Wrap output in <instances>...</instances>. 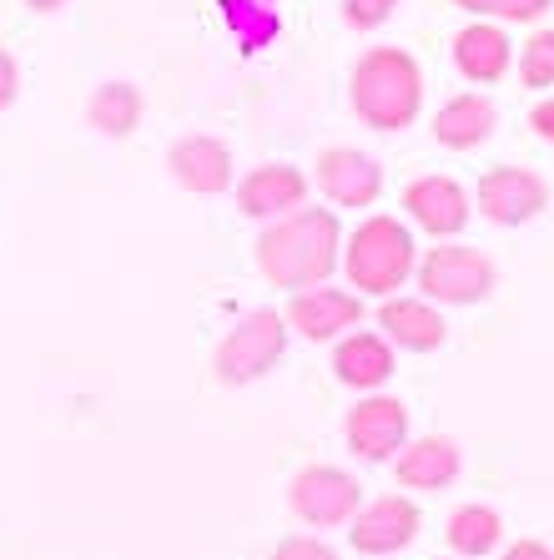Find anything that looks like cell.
<instances>
[{
	"label": "cell",
	"instance_id": "cell-1",
	"mask_svg": "<svg viewBox=\"0 0 554 560\" xmlns=\"http://www.w3.org/2000/svg\"><path fill=\"white\" fill-rule=\"evenodd\" d=\"M343 262V228L328 208H297L272 218L258 237V268L272 288H318Z\"/></svg>",
	"mask_w": 554,
	"mask_h": 560
},
{
	"label": "cell",
	"instance_id": "cell-2",
	"mask_svg": "<svg viewBox=\"0 0 554 560\" xmlns=\"http://www.w3.org/2000/svg\"><path fill=\"white\" fill-rule=\"evenodd\" d=\"M424 106V71L399 46H374L353 66V112L374 131H403Z\"/></svg>",
	"mask_w": 554,
	"mask_h": 560
},
{
	"label": "cell",
	"instance_id": "cell-3",
	"mask_svg": "<svg viewBox=\"0 0 554 560\" xmlns=\"http://www.w3.org/2000/svg\"><path fill=\"white\" fill-rule=\"evenodd\" d=\"M343 268H349V283L358 293H374V299H393V288H403V278L419 268V248H413V233L399 218H363L353 228L349 248H343Z\"/></svg>",
	"mask_w": 554,
	"mask_h": 560
},
{
	"label": "cell",
	"instance_id": "cell-4",
	"mask_svg": "<svg viewBox=\"0 0 554 560\" xmlns=\"http://www.w3.org/2000/svg\"><path fill=\"white\" fill-rule=\"evenodd\" d=\"M419 288L428 303H479L494 293V262L464 243H438L419 258Z\"/></svg>",
	"mask_w": 554,
	"mask_h": 560
},
{
	"label": "cell",
	"instance_id": "cell-5",
	"mask_svg": "<svg viewBox=\"0 0 554 560\" xmlns=\"http://www.w3.org/2000/svg\"><path fill=\"white\" fill-rule=\"evenodd\" d=\"M283 349H287V318H278L272 308H258L217 343L212 364H217L222 384H252L283 359Z\"/></svg>",
	"mask_w": 554,
	"mask_h": 560
},
{
	"label": "cell",
	"instance_id": "cell-6",
	"mask_svg": "<svg viewBox=\"0 0 554 560\" xmlns=\"http://www.w3.org/2000/svg\"><path fill=\"white\" fill-rule=\"evenodd\" d=\"M287 500H293L297 521H308V525H318L322 530V525H349L353 515H358L363 485L353 480L349 469H338V465H308L293 480Z\"/></svg>",
	"mask_w": 554,
	"mask_h": 560
},
{
	"label": "cell",
	"instance_id": "cell-7",
	"mask_svg": "<svg viewBox=\"0 0 554 560\" xmlns=\"http://www.w3.org/2000/svg\"><path fill=\"white\" fill-rule=\"evenodd\" d=\"M550 208V187L540 172L529 167H490L479 177V212L499 228H519V222L540 218Z\"/></svg>",
	"mask_w": 554,
	"mask_h": 560
},
{
	"label": "cell",
	"instance_id": "cell-8",
	"mask_svg": "<svg viewBox=\"0 0 554 560\" xmlns=\"http://www.w3.org/2000/svg\"><path fill=\"white\" fill-rule=\"evenodd\" d=\"M343 434H349V450L358 459H393L409 444V409L388 394H374V399H358L343 419Z\"/></svg>",
	"mask_w": 554,
	"mask_h": 560
},
{
	"label": "cell",
	"instance_id": "cell-9",
	"mask_svg": "<svg viewBox=\"0 0 554 560\" xmlns=\"http://www.w3.org/2000/svg\"><path fill=\"white\" fill-rule=\"evenodd\" d=\"M318 187L338 208H374L384 192V167L358 147H328L318 156Z\"/></svg>",
	"mask_w": 554,
	"mask_h": 560
},
{
	"label": "cell",
	"instance_id": "cell-10",
	"mask_svg": "<svg viewBox=\"0 0 554 560\" xmlns=\"http://www.w3.org/2000/svg\"><path fill=\"white\" fill-rule=\"evenodd\" d=\"M167 167H172V177L197 197H217L233 187V152H227L222 137H207V131H192V137L172 142Z\"/></svg>",
	"mask_w": 554,
	"mask_h": 560
},
{
	"label": "cell",
	"instance_id": "cell-11",
	"mask_svg": "<svg viewBox=\"0 0 554 560\" xmlns=\"http://www.w3.org/2000/svg\"><path fill=\"white\" fill-rule=\"evenodd\" d=\"M308 202V177L293 167V162H262V167H252L237 183V208L247 212V218H287V212H297Z\"/></svg>",
	"mask_w": 554,
	"mask_h": 560
},
{
	"label": "cell",
	"instance_id": "cell-12",
	"mask_svg": "<svg viewBox=\"0 0 554 560\" xmlns=\"http://www.w3.org/2000/svg\"><path fill=\"white\" fill-rule=\"evenodd\" d=\"M413 535H419V510L403 495L374 500V505H363L349 521V540L363 556H393V550L413 546Z\"/></svg>",
	"mask_w": 554,
	"mask_h": 560
},
{
	"label": "cell",
	"instance_id": "cell-13",
	"mask_svg": "<svg viewBox=\"0 0 554 560\" xmlns=\"http://www.w3.org/2000/svg\"><path fill=\"white\" fill-rule=\"evenodd\" d=\"M363 318V303L358 293H343V288H303L293 293L287 303V328H297L303 339L322 343V339H338L343 328H353Z\"/></svg>",
	"mask_w": 554,
	"mask_h": 560
},
{
	"label": "cell",
	"instance_id": "cell-14",
	"mask_svg": "<svg viewBox=\"0 0 554 560\" xmlns=\"http://www.w3.org/2000/svg\"><path fill=\"white\" fill-rule=\"evenodd\" d=\"M403 208L434 237H453L469 228V192L453 177H419V183H409Z\"/></svg>",
	"mask_w": 554,
	"mask_h": 560
},
{
	"label": "cell",
	"instance_id": "cell-15",
	"mask_svg": "<svg viewBox=\"0 0 554 560\" xmlns=\"http://www.w3.org/2000/svg\"><path fill=\"white\" fill-rule=\"evenodd\" d=\"M453 66H459L464 81L490 86V81H499L515 66V46H509L499 21H474V26H464L453 36Z\"/></svg>",
	"mask_w": 554,
	"mask_h": 560
},
{
	"label": "cell",
	"instance_id": "cell-16",
	"mask_svg": "<svg viewBox=\"0 0 554 560\" xmlns=\"http://www.w3.org/2000/svg\"><path fill=\"white\" fill-rule=\"evenodd\" d=\"M378 328H384L388 343L399 349H413V353H428L444 343V313L434 308L428 299H384L378 308Z\"/></svg>",
	"mask_w": 554,
	"mask_h": 560
},
{
	"label": "cell",
	"instance_id": "cell-17",
	"mask_svg": "<svg viewBox=\"0 0 554 560\" xmlns=\"http://www.w3.org/2000/svg\"><path fill=\"white\" fill-rule=\"evenodd\" d=\"M494 127H499V106L490 102V96H453V102L438 106L434 117V137L444 147H453V152H469V147H484L494 137Z\"/></svg>",
	"mask_w": 554,
	"mask_h": 560
},
{
	"label": "cell",
	"instance_id": "cell-18",
	"mask_svg": "<svg viewBox=\"0 0 554 560\" xmlns=\"http://www.w3.org/2000/svg\"><path fill=\"white\" fill-rule=\"evenodd\" d=\"M399 480L409 485V490H444V485L459 480V469H464V459H459V444L453 440H438V434H428V440H413L399 450Z\"/></svg>",
	"mask_w": 554,
	"mask_h": 560
},
{
	"label": "cell",
	"instance_id": "cell-19",
	"mask_svg": "<svg viewBox=\"0 0 554 560\" xmlns=\"http://www.w3.org/2000/svg\"><path fill=\"white\" fill-rule=\"evenodd\" d=\"M333 369L349 389H378L393 374V349H388L384 334H349L333 349Z\"/></svg>",
	"mask_w": 554,
	"mask_h": 560
},
{
	"label": "cell",
	"instance_id": "cell-20",
	"mask_svg": "<svg viewBox=\"0 0 554 560\" xmlns=\"http://www.w3.org/2000/svg\"><path fill=\"white\" fill-rule=\"evenodd\" d=\"M86 121L102 131V137H131L137 121H142V92H137L131 81H106V86L91 92Z\"/></svg>",
	"mask_w": 554,
	"mask_h": 560
},
{
	"label": "cell",
	"instance_id": "cell-21",
	"mask_svg": "<svg viewBox=\"0 0 554 560\" xmlns=\"http://www.w3.org/2000/svg\"><path fill=\"white\" fill-rule=\"evenodd\" d=\"M222 21H227V31L243 40L247 51H262L283 31L278 0H222Z\"/></svg>",
	"mask_w": 554,
	"mask_h": 560
},
{
	"label": "cell",
	"instance_id": "cell-22",
	"mask_svg": "<svg viewBox=\"0 0 554 560\" xmlns=\"http://www.w3.org/2000/svg\"><path fill=\"white\" fill-rule=\"evenodd\" d=\"M499 535H504V521L494 515L490 505H464V510H453V521H449V546L459 550V556H490V550L499 546Z\"/></svg>",
	"mask_w": 554,
	"mask_h": 560
},
{
	"label": "cell",
	"instance_id": "cell-23",
	"mask_svg": "<svg viewBox=\"0 0 554 560\" xmlns=\"http://www.w3.org/2000/svg\"><path fill=\"white\" fill-rule=\"evenodd\" d=\"M519 81L529 92H550L554 86V31H534L519 51Z\"/></svg>",
	"mask_w": 554,
	"mask_h": 560
},
{
	"label": "cell",
	"instance_id": "cell-24",
	"mask_svg": "<svg viewBox=\"0 0 554 560\" xmlns=\"http://www.w3.org/2000/svg\"><path fill=\"white\" fill-rule=\"evenodd\" d=\"M459 11L474 21H499V26H519V21H540L554 0H453Z\"/></svg>",
	"mask_w": 554,
	"mask_h": 560
},
{
	"label": "cell",
	"instance_id": "cell-25",
	"mask_svg": "<svg viewBox=\"0 0 554 560\" xmlns=\"http://www.w3.org/2000/svg\"><path fill=\"white\" fill-rule=\"evenodd\" d=\"M393 5L399 0H343V21H349L353 31H378L393 15Z\"/></svg>",
	"mask_w": 554,
	"mask_h": 560
},
{
	"label": "cell",
	"instance_id": "cell-26",
	"mask_svg": "<svg viewBox=\"0 0 554 560\" xmlns=\"http://www.w3.org/2000/svg\"><path fill=\"white\" fill-rule=\"evenodd\" d=\"M272 560H338V556H333V546H322L313 535H293V540H283V546L272 550Z\"/></svg>",
	"mask_w": 554,
	"mask_h": 560
},
{
	"label": "cell",
	"instance_id": "cell-27",
	"mask_svg": "<svg viewBox=\"0 0 554 560\" xmlns=\"http://www.w3.org/2000/svg\"><path fill=\"white\" fill-rule=\"evenodd\" d=\"M15 92H21V71H15V56L0 51V112L15 102Z\"/></svg>",
	"mask_w": 554,
	"mask_h": 560
},
{
	"label": "cell",
	"instance_id": "cell-28",
	"mask_svg": "<svg viewBox=\"0 0 554 560\" xmlns=\"http://www.w3.org/2000/svg\"><path fill=\"white\" fill-rule=\"evenodd\" d=\"M529 127H534V137H540V142L554 147V96H544V102L529 112Z\"/></svg>",
	"mask_w": 554,
	"mask_h": 560
},
{
	"label": "cell",
	"instance_id": "cell-29",
	"mask_svg": "<svg viewBox=\"0 0 554 560\" xmlns=\"http://www.w3.org/2000/svg\"><path fill=\"white\" fill-rule=\"evenodd\" d=\"M504 560H554V550L540 546V540H519V546L504 550Z\"/></svg>",
	"mask_w": 554,
	"mask_h": 560
},
{
	"label": "cell",
	"instance_id": "cell-30",
	"mask_svg": "<svg viewBox=\"0 0 554 560\" xmlns=\"http://www.w3.org/2000/svg\"><path fill=\"white\" fill-rule=\"evenodd\" d=\"M26 5H31V11H61L66 0H26Z\"/></svg>",
	"mask_w": 554,
	"mask_h": 560
}]
</instances>
